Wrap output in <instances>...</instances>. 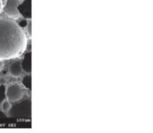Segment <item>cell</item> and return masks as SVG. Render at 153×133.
Returning <instances> with one entry per match:
<instances>
[{"instance_id": "52a82bcc", "label": "cell", "mask_w": 153, "mask_h": 133, "mask_svg": "<svg viewBox=\"0 0 153 133\" xmlns=\"http://www.w3.org/2000/svg\"><path fill=\"white\" fill-rule=\"evenodd\" d=\"M10 72L12 76L19 77L22 72L21 63L19 61H16L10 65Z\"/></svg>"}, {"instance_id": "9a60e30c", "label": "cell", "mask_w": 153, "mask_h": 133, "mask_svg": "<svg viewBox=\"0 0 153 133\" xmlns=\"http://www.w3.org/2000/svg\"><path fill=\"white\" fill-rule=\"evenodd\" d=\"M2 1L1 0H0V12L1 11V10H2Z\"/></svg>"}, {"instance_id": "30bf717a", "label": "cell", "mask_w": 153, "mask_h": 133, "mask_svg": "<svg viewBox=\"0 0 153 133\" xmlns=\"http://www.w3.org/2000/svg\"><path fill=\"white\" fill-rule=\"evenodd\" d=\"M2 109L4 110V111H7L10 110L12 108V105L10 102L7 101H5V102H2Z\"/></svg>"}, {"instance_id": "9c48e42d", "label": "cell", "mask_w": 153, "mask_h": 133, "mask_svg": "<svg viewBox=\"0 0 153 133\" xmlns=\"http://www.w3.org/2000/svg\"><path fill=\"white\" fill-rule=\"evenodd\" d=\"M6 97V88L4 85L0 86V104L4 101Z\"/></svg>"}, {"instance_id": "4fadbf2b", "label": "cell", "mask_w": 153, "mask_h": 133, "mask_svg": "<svg viewBox=\"0 0 153 133\" xmlns=\"http://www.w3.org/2000/svg\"><path fill=\"white\" fill-rule=\"evenodd\" d=\"M4 66V64L2 61H0V72L2 70L3 67Z\"/></svg>"}, {"instance_id": "8fae6325", "label": "cell", "mask_w": 153, "mask_h": 133, "mask_svg": "<svg viewBox=\"0 0 153 133\" xmlns=\"http://www.w3.org/2000/svg\"><path fill=\"white\" fill-rule=\"evenodd\" d=\"M27 33L29 35L30 37H31L32 36V23L31 21L29 22V24H27Z\"/></svg>"}, {"instance_id": "ba28073f", "label": "cell", "mask_w": 153, "mask_h": 133, "mask_svg": "<svg viewBox=\"0 0 153 133\" xmlns=\"http://www.w3.org/2000/svg\"><path fill=\"white\" fill-rule=\"evenodd\" d=\"M22 84L26 88L31 90V76L30 75H27L22 80Z\"/></svg>"}, {"instance_id": "7a4b0ae2", "label": "cell", "mask_w": 153, "mask_h": 133, "mask_svg": "<svg viewBox=\"0 0 153 133\" xmlns=\"http://www.w3.org/2000/svg\"><path fill=\"white\" fill-rule=\"evenodd\" d=\"M10 110V117L17 118H29L31 116V102L24 100L15 105Z\"/></svg>"}, {"instance_id": "277c9868", "label": "cell", "mask_w": 153, "mask_h": 133, "mask_svg": "<svg viewBox=\"0 0 153 133\" xmlns=\"http://www.w3.org/2000/svg\"><path fill=\"white\" fill-rule=\"evenodd\" d=\"M21 3L19 0H7L3 10L6 15L13 18H17L19 15L18 5Z\"/></svg>"}, {"instance_id": "8992f818", "label": "cell", "mask_w": 153, "mask_h": 133, "mask_svg": "<svg viewBox=\"0 0 153 133\" xmlns=\"http://www.w3.org/2000/svg\"><path fill=\"white\" fill-rule=\"evenodd\" d=\"M22 70L27 73L31 72V52L27 53L25 55L24 59L21 63Z\"/></svg>"}, {"instance_id": "5b68a950", "label": "cell", "mask_w": 153, "mask_h": 133, "mask_svg": "<svg viewBox=\"0 0 153 133\" xmlns=\"http://www.w3.org/2000/svg\"><path fill=\"white\" fill-rule=\"evenodd\" d=\"M18 11L26 19L31 18V0H25L18 5Z\"/></svg>"}, {"instance_id": "6da1fadb", "label": "cell", "mask_w": 153, "mask_h": 133, "mask_svg": "<svg viewBox=\"0 0 153 133\" xmlns=\"http://www.w3.org/2000/svg\"><path fill=\"white\" fill-rule=\"evenodd\" d=\"M27 43L26 35L18 24L12 20L0 19V59L19 56Z\"/></svg>"}, {"instance_id": "7c38bea8", "label": "cell", "mask_w": 153, "mask_h": 133, "mask_svg": "<svg viewBox=\"0 0 153 133\" xmlns=\"http://www.w3.org/2000/svg\"><path fill=\"white\" fill-rule=\"evenodd\" d=\"M27 22L25 20H22L21 22H20V25L22 27H25L27 25Z\"/></svg>"}, {"instance_id": "5bb4252c", "label": "cell", "mask_w": 153, "mask_h": 133, "mask_svg": "<svg viewBox=\"0 0 153 133\" xmlns=\"http://www.w3.org/2000/svg\"><path fill=\"white\" fill-rule=\"evenodd\" d=\"M6 116L3 112L0 111V117H5Z\"/></svg>"}, {"instance_id": "3957f363", "label": "cell", "mask_w": 153, "mask_h": 133, "mask_svg": "<svg viewBox=\"0 0 153 133\" xmlns=\"http://www.w3.org/2000/svg\"><path fill=\"white\" fill-rule=\"evenodd\" d=\"M23 91L18 84H13L6 90V96L10 102H18L23 97Z\"/></svg>"}]
</instances>
